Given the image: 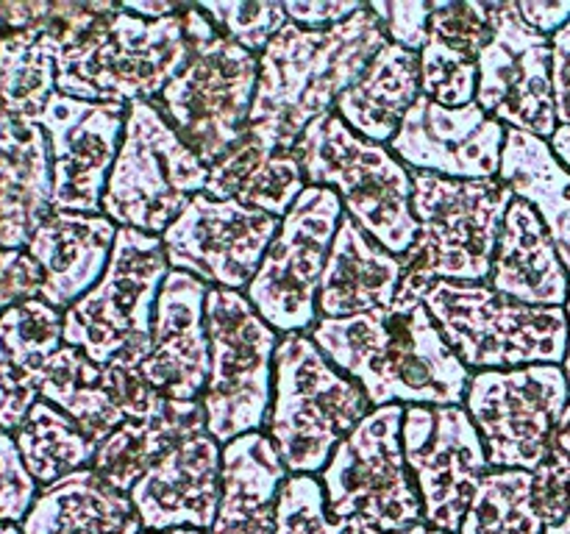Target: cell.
Returning a JSON list of instances; mask_svg holds the SVG:
<instances>
[{"mask_svg": "<svg viewBox=\"0 0 570 534\" xmlns=\"http://www.w3.org/2000/svg\"><path fill=\"white\" fill-rule=\"evenodd\" d=\"M56 92L92 103L156 100L200 44L217 37L195 3L161 20H142L111 0L53 3Z\"/></svg>", "mask_w": 570, "mask_h": 534, "instance_id": "1", "label": "cell"}, {"mask_svg": "<svg viewBox=\"0 0 570 534\" xmlns=\"http://www.w3.org/2000/svg\"><path fill=\"white\" fill-rule=\"evenodd\" d=\"M309 337L373 406H451L471 387L473 373L415 295L399 293L390 309L367 315L317 317Z\"/></svg>", "mask_w": 570, "mask_h": 534, "instance_id": "2", "label": "cell"}, {"mask_svg": "<svg viewBox=\"0 0 570 534\" xmlns=\"http://www.w3.org/2000/svg\"><path fill=\"white\" fill-rule=\"evenodd\" d=\"M387 31L371 9L343 26L306 31L287 22L259 56V87L248 131L271 150H295L306 128L332 115L387 44Z\"/></svg>", "mask_w": 570, "mask_h": 534, "instance_id": "3", "label": "cell"}, {"mask_svg": "<svg viewBox=\"0 0 570 534\" xmlns=\"http://www.w3.org/2000/svg\"><path fill=\"white\" fill-rule=\"evenodd\" d=\"M512 200L515 195L501 178H445L412 170L417 239L401 256L399 293L423 300L434 281H488Z\"/></svg>", "mask_w": 570, "mask_h": 534, "instance_id": "4", "label": "cell"}, {"mask_svg": "<svg viewBox=\"0 0 570 534\" xmlns=\"http://www.w3.org/2000/svg\"><path fill=\"white\" fill-rule=\"evenodd\" d=\"M365 389L326 359L309 334H284L273 359L265 434L289 476H317L337 445L371 415Z\"/></svg>", "mask_w": 570, "mask_h": 534, "instance_id": "5", "label": "cell"}, {"mask_svg": "<svg viewBox=\"0 0 570 534\" xmlns=\"http://www.w3.org/2000/svg\"><path fill=\"white\" fill-rule=\"evenodd\" d=\"M295 156L309 187L337 192L345 215L390 254H410L417 239L412 170L390 145L360 137L332 111L306 128Z\"/></svg>", "mask_w": 570, "mask_h": 534, "instance_id": "6", "label": "cell"}, {"mask_svg": "<svg viewBox=\"0 0 570 534\" xmlns=\"http://www.w3.org/2000/svg\"><path fill=\"white\" fill-rule=\"evenodd\" d=\"M423 304L468 370H515L566 362L570 328L560 306L521 304L488 281H434Z\"/></svg>", "mask_w": 570, "mask_h": 534, "instance_id": "7", "label": "cell"}, {"mask_svg": "<svg viewBox=\"0 0 570 534\" xmlns=\"http://www.w3.org/2000/svg\"><path fill=\"white\" fill-rule=\"evenodd\" d=\"M170 276L161 237L117 228L115 250L100 281L65 312V345L95 365L139 367L154 345V315Z\"/></svg>", "mask_w": 570, "mask_h": 534, "instance_id": "8", "label": "cell"}, {"mask_svg": "<svg viewBox=\"0 0 570 534\" xmlns=\"http://www.w3.org/2000/svg\"><path fill=\"white\" fill-rule=\"evenodd\" d=\"M209 167L150 100L128 106L126 134L104 195V215L120 228L161 237L206 189Z\"/></svg>", "mask_w": 570, "mask_h": 534, "instance_id": "9", "label": "cell"}, {"mask_svg": "<svg viewBox=\"0 0 570 534\" xmlns=\"http://www.w3.org/2000/svg\"><path fill=\"white\" fill-rule=\"evenodd\" d=\"M206 334L212 348V376L200 398L206 428L220 445L262 432L273 400V359L278 332H273L245 293L209 287Z\"/></svg>", "mask_w": 570, "mask_h": 534, "instance_id": "10", "label": "cell"}, {"mask_svg": "<svg viewBox=\"0 0 570 534\" xmlns=\"http://www.w3.org/2000/svg\"><path fill=\"white\" fill-rule=\"evenodd\" d=\"M404 409L401 404L373 406L337 445L321 473L332 521H360L384 534L426 523L401 443Z\"/></svg>", "mask_w": 570, "mask_h": 534, "instance_id": "11", "label": "cell"}, {"mask_svg": "<svg viewBox=\"0 0 570 534\" xmlns=\"http://www.w3.org/2000/svg\"><path fill=\"white\" fill-rule=\"evenodd\" d=\"M256 87L259 56L217 33L195 50L187 67L150 103L212 167L248 131Z\"/></svg>", "mask_w": 570, "mask_h": 534, "instance_id": "12", "label": "cell"}, {"mask_svg": "<svg viewBox=\"0 0 570 534\" xmlns=\"http://www.w3.org/2000/svg\"><path fill=\"white\" fill-rule=\"evenodd\" d=\"M345 209L337 192L306 187L282 217L276 237L245 289L262 320L284 334H309L317 323V293Z\"/></svg>", "mask_w": 570, "mask_h": 534, "instance_id": "13", "label": "cell"}, {"mask_svg": "<svg viewBox=\"0 0 570 534\" xmlns=\"http://www.w3.org/2000/svg\"><path fill=\"white\" fill-rule=\"evenodd\" d=\"M568 400L562 365H529L473 373L465 409L493 471L534 473L549 459Z\"/></svg>", "mask_w": 570, "mask_h": 534, "instance_id": "14", "label": "cell"}, {"mask_svg": "<svg viewBox=\"0 0 570 534\" xmlns=\"http://www.w3.org/2000/svg\"><path fill=\"white\" fill-rule=\"evenodd\" d=\"M401 443L421 495L423 521L460 534L479 484L493 471L465 404L406 406Z\"/></svg>", "mask_w": 570, "mask_h": 534, "instance_id": "15", "label": "cell"}, {"mask_svg": "<svg viewBox=\"0 0 570 534\" xmlns=\"http://www.w3.org/2000/svg\"><path fill=\"white\" fill-rule=\"evenodd\" d=\"M493 37L479 59L476 103L515 131L551 139L557 131L551 37L534 31L518 0H490Z\"/></svg>", "mask_w": 570, "mask_h": 534, "instance_id": "16", "label": "cell"}, {"mask_svg": "<svg viewBox=\"0 0 570 534\" xmlns=\"http://www.w3.org/2000/svg\"><path fill=\"white\" fill-rule=\"evenodd\" d=\"M278 226L282 217L200 192L161 234V245L170 270L189 273L209 287L245 293Z\"/></svg>", "mask_w": 570, "mask_h": 534, "instance_id": "17", "label": "cell"}, {"mask_svg": "<svg viewBox=\"0 0 570 534\" xmlns=\"http://www.w3.org/2000/svg\"><path fill=\"white\" fill-rule=\"evenodd\" d=\"M128 106L53 92L39 115L53 165V211L104 215V195L126 134Z\"/></svg>", "mask_w": 570, "mask_h": 534, "instance_id": "18", "label": "cell"}, {"mask_svg": "<svg viewBox=\"0 0 570 534\" xmlns=\"http://www.w3.org/2000/svg\"><path fill=\"white\" fill-rule=\"evenodd\" d=\"M507 126L479 103L449 109L421 95L401 122L390 150L410 170L445 178H499Z\"/></svg>", "mask_w": 570, "mask_h": 534, "instance_id": "19", "label": "cell"}, {"mask_svg": "<svg viewBox=\"0 0 570 534\" xmlns=\"http://www.w3.org/2000/svg\"><path fill=\"white\" fill-rule=\"evenodd\" d=\"M42 400L65 412L98 448L126 421L156 415L170 398L156 393L131 365H95L83 350L61 345L50 359Z\"/></svg>", "mask_w": 570, "mask_h": 534, "instance_id": "20", "label": "cell"}, {"mask_svg": "<svg viewBox=\"0 0 570 534\" xmlns=\"http://www.w3.org/2000/svg\"><path fill=\"white\" fill-rule=\"evenodd\" d=\"M223 445L209 428H195L178 439L131 487L142 532L198 528L212 532L220 510Z\"/></svg>", "mask_w": 570, "mask_h": 534, "instance_id": "21", "label": "cell"}, {"mask_svg": "<svg viewBox=\"0 0 570 534\" xmlns=\"http://www.w3.org/2000/svg\"><path fill=\"white\" fill-rule=\"evenodd\" d=\"M206 295L209 284L181 270H170L161 284L154 315V345L139 373L156 393L170 400H200L209 384Z\"/></svg>", "mask_w": 570, "mask_h": 534, "instance_id": "22", "label": "cell"}, {"mask_svg": "<svg viewBox=\"0 0 570 534\" xmlns=\"http://www.w3.org/2000/svg\"><path fill=\"white\" fill-rule=\"evenodd\" d=\"M117 228L106 215L50 211L26 248L42 273L39 298L61 315L83 298L109 267Z\"/></svg>", "mask_w": 570, "mask_h": 534, "instance_id": "23", "label": "cell"}, {"mask_svg": "<svg viewBox=\"0 0 570 534\" xmlns=\"http://www.w3.org/2000/svg\"><path fill=\"white\" fill-rule=\"evenodd\" d=\"M493 37L490 3L432 0V22L421 59V92L434 103L462 109L476 103L479 59Z\"/></svg>", "mask_w": 570, "mask_h": 534, "instance_id": "24", "label": "cell"}, {"mask_svg": "<svg viewBox=\"0 0 570 534\" xmlns=\"http://www.w3.org/2000/svg\"><path fill=\"white\" fill-rule=\"evenodd\" d=\"M53 211V165L37 120L0 111V248L26 250Z\"/></svg>", "mask_w": 570, "mask_h": 534, "instance_id": "25", "label": "cell"}, {"mask_svg": "<svg viewBox=\"0 0 570 534\" xmlns=\"http://www.w3.org/2000/svg\"><path fill=\"white\" fill-rule=\"evenodd\" d=\"M65 345V315L42 298L0 315V428L14 434L42 398L50 359Z\"/></svg>", "mask_w": 570, "mask_h": 534, "instance_id": "26", "label": "cell"}, {"mask_svg": "<svg viewBox=\"0 0 570 534\" xmlns=\"http://www.w3.org/2000/svg\"><path fill=\"white\" fill-rule=\"evenodd\" d=\"M404 278V261L379 245L348 215L340 220L317 293V317H354L390 309Z\"/></svg>", "mask_w": 570, "mask_h": 534, "instance_id": "27", "label": "cell"}, {"mask_svg": "<svg viewBox=\"0 0 570 534\" xmlns=\"http://www.w3.org/2000/svg\"><path fill=\"white\" fill-rule=\"evenodd\" d=\"M287 476L265 432L223 445L220 510L209 534H276V504Z\"/></svg>", "mask_w": 570, "mask_h": 534, "instance_id": "28", "label": "cell"}, {"mask_svg": "<svg viewBox=\"0 0 570 534\" xmlns=\"http://www.w3.org/2000/svg\"><path fill=\"white\" fill-rule=\"evenodd\" d=\"M488 284L507 298L529 306L566 309L568 304L570 273L538 211L518 198L507 211Z\"/></svg>", "mask_w": 570, "mask_h": 534, "instance_id": "29", "label": "cell"}, {"mask_svg": "<svg viewBox=\"0 0 570 534\" xmlns=\"http://www.w3.org/2000/svg\"><path fill=\"white\" fill-rule=\"evenodd\" d=\"M22 534H142L131 495L120 493L92 467L39 490Z\"/></svg>", "mask_w": 570, "mask_h": 534, "instance_id": "30", "label": "cell"}, {"mask_svg": "<svg viewBox=\"0 0 570 534\" xmlns=\"http://www.w3.org/2000/svg\"><path fill=\"white\" fill-rule=\"evenodd\" d=\"M421 95L417 53L387 42L367 65L360 81L340 95L334 115L360 137L390 145Z\"/></svg>", "mask_w": 570, "mask_h": 534, "instance_id": "31", "label": "cell"}, {"mask_svg": "<svg viewBox=\"0 0 570 534\" xmlns=\"http://www.w3.org/2000/svg\"><path fill=\"white\" fill-rule=\"evenodd\" d=\"M306 187L309 184L295 150H271L245 131V137L209 167L204 195L284 217Z\"/></svg>", "mask_w": 570, "mask_h": 534, "instance_id": "32", "label": "cell"}, {"mask_svg": "<svg viewBox=\"0 0 570 534\" xmlns=\"http://www.w3.org/2000/svg\"><path fill=\"white\" fill-rule=\"evenodd\" d=\"M499 178L518 200L538 211L570 273V170L557 159L549 139L507 128Z\"/></svg>", "mask_w": 570, "mask_h": 534, "instance_id": "33", "label": "cell"}, {"mask_svg": "<svg viewBox=\"0 0 570 534\" xmlns=\"http://www.w3.org/2000/svg\"><path fill=\"white\" fill-rule=\"evenodd\" d=\"M206 426L200 400H167L156 415L126 421L95 451L92 471L120 493H131L134 484L195 428Z\"/></svg>", "mask_w": 570, "mask_h": 534, "instance_id": "34", "label": "cell"}, {"mask_svg": "<svg viewBox=\"0 0 570 534\" xmlns=\"http://www.w3.org/2000/svg\"><path fill=\"white\" fill-rule=\"evenodd\" d=\"M56 53L59 39L50 20L28 31L0 33V111L39 120L56 92Z\"/></svg>", "mask_w": 570, "mask_h": 534, "instance_id": "35", "label": "cell"}, {"mask_svg": "<svg viewBox=\"0 0 570 534\" xmlns=\"http://www.w3.org/2000/svg\"><path fill=\"white\" fill-rule=\"evenodd\" d=\"M22 465L31 473L39 490L61 482L70 473L92 467L95 445L87 434L53 404L39 398L22 426L14 432Z\"/></svg>", "mask_w": 570, "mask_h": 534, "instance_id": "36", "label": "cell"}, {"mask_svg": "<svg viewBox=\"0 0 570 534\" xmlns=\"http://www.w3.org/2000/svg\"><path fill=\"white\" fill-rule=\"evenodd\" d=\"M460 534H543L534 473L490 471L468 506Z\"/></svg>", "mask_w": 570, "mask_h": 534, "instance_id": "37", "label": "cell"}, {"mask_svg": "<svg viewBox=\"0 0 570 534\" xmlns=\"http://www.w3.org/2000/svg\"><path fill=\"white\" fill-rule=\"evenodd\" d=\"M220 37L262 56L278 31L287 26V11L278 0H204L195 3Z\"/></svg>", "mask_w": 570, "mask_h": 534, "instance_id": "38", "label": "cell"}, {"mask_svg": "<svg viewBox=\"0 0 570 534\" xmlns=\"http://www.w3.org/2000/svg\"><path fill=\"white\" fill-rule=\"evenodd\" d=\"M276 534H343L326 510L317 476H287L276 504Z\"/></svg>", "mask_w": 570, "mask_h": 534, "instance_id": "39", "label": "cell"}, {"mask_svg": "<svg viewBox=\"0 0 570 534\" xmlns=\"http://www.w3.org/2000/svg\"><path fill=\"white\" fill-rule=\"evenodd\" d=\"M39 495V484L22 465L20 448L11 432L0 428V523L20 526Z\"/></svg>", "mask_w": 570, "mask_h": 534, "instance_id": "40", "label": "cell"}, {"mask_svg": "<svg viewBox=\"0 0 570 534\" xmlns=\"http://www.w3.org/2000/svg\"><path fill=\"white\" fill-rule=\"evenodd\" d=\"M534 506L543 534H570V462L549 454L534 471Z\"/></svg>", "mask_w": 570, "mask_h": 534, "instance_id": "41", "label": "cell"}, {"mask_svg": "<svg viewBox=\"0 0 570 534\" xmlns=\"http://www.w3.org/2000/svg\"><path fill=\"white\" fill-rule=\"evenodd\" d=\"M367 9L382 20L390 42L421 53L429 39L432 0H371Z\"/></svg>", "mask_w": 570, "mask_h": 534, "instance_id": "42", "label": "cell"}, {"mask_svg": "<svg viewBox=\"0 0 570 534\" xmlns=\"http://www.w3.org/2000/svg\"><path fill=\"white\" fill-rule=\"evenodd\" d=\"M42 273L28 250L0 248V315L26 300L39 298Z\"/></svg>", "mask_w": 570, "mask_h": 534, "instance_id": "43", "label": "cell"}, {"mask_svg": "<svg viewBox=\"0 0 570 534\" xmlns=\"http://www.w3.org/2000/svg\"><path fill=\"white\" fill-rule=\"evenodd\" d=\"M367 3L362 0H284L287 20L306 31H328L360 14Z\"/></svg>", "mask_w": 570, "mask_h": 534, "instance_id": "44", "label": "cell"}, {"mask_svg": "<svg viewBox=\"0 0 570 534\" xmlns=\"http://www.w3.org/2000/svg\"><path fill=\"white\" fill-rule=\"evenodd\" d=\"M551 76H554L557 122L570 126V22L551 37Z\"/></svg>", "mask_w": 570, "mask_h": 534, "instance_id": "45", "label": "cell"}, {"mask_svg": "<svg viewBox=\"0 0 570 534\" xmlns=\"http://www.w3.org/2000/svg\"><path fill=\"white\" fill-rule=\"evenodd\" d=\"M53 14L50 0H0V33L39 28Z\"/></svg>", "mask_w": 570, "mask_h": 534, "instance_id": "46", "label": "cell"}, {"mask_svg": "<svg viewBox=\"0 0 570 534\" xmlns=\"http://www.w3.org/2000/svg\"><path fill=\"white\" fill-rule=\"evenodd\" d=\"M518 11L546 37H554L570 22V0H518Z\"/></svg>", "mask_w": 570, "mask_h": 534, "instance_id": "47", "label": "cell"}, {"mask_svg": "<svg viewBox=\"0 0 570 534\" xmlns=\"http://www.w3.org/2000/svg\"><path fill=\"white\" fill-rule=\"evenodd\" d=\"M120 6L131 14L142 17V20H161V17H170L181 9V3H170V0H126Z\"/></svg>", "mask_w": 570, "mask_h": 534, "instance_id": "48", "label": "cell"}, {"mask_svg": "<svg viewBox=\"0 0 570 534\" xmlns=\"http://www.w3.org/2000/svg\"><path fill=\"white\" fill-rule=\"evenodd\" d=\"M551 454L562 456V459L570 462V400L560 417V426H557L554 439H551Z\"/></svg>", "mask_w": 570, "mask_h": 534, "instance_id": "49", "label": "cell"}, {"mask_svg": "<svg viewBox=\"0 0 570 534\" xmlns=\"http://www.w3.org/2000/svg\"><path fill=\"white\" fill-rule=\"evenodd\" d=\"M549 145L557 154V159H560L570 170V126H557L554 137L549 139Z\"/></svg>", "mask_w": 570, "mask_h": 534, "instance_id": "50", "label": "cell"}, {"mask_svg": "<svg viewBox=\"0 0 570 534\" xmlns=\"http://www.w3.org/2000/svg\"><path fill=\"white\" fill-rule=\"evenodd\" d=\"M395 534H449V532H440V528L429 526V523H417V526L406 528V532H395Z\"/></svg>", "mask_w": 570, "mask_h": 534, "instance_id": "51", "label": "cell"}, {"mask_svg": "<svg viewBox=\"0 0 570 534\" xmlns=\"http://www.w3.org/2000/svg\"><path fill=\"white\" fill-rule=\"evenodd\" d=\"M566 315H568V328H570V293H568ZM562 370H566V378H568V389H570V337H568V354H566V362H562Z\"/></svg>", "mask_w": 570, "mask_h": 534, "instance_id": "52", "label": "cell"}, {"mask_svg": "<svg viewBox=\"0 0 570 534\" xmlns=\"http://www.w3.org/2000/svg\"><path fill=\"white\" fill-rule=\"evenodd\" d=\"M142 534H206L198 528H173V532H142Z\"/></svg>", "mask_w": 570, "mask_h": 534, "instance_id": "53", "label": "cell"}, {"mask_svg": "<svg viewBox=\"0 0 570 534\" xmlns=\"http://www.w3.org/2000/svg\"><path fill=\"white\" fill-rule=\"evenodd\" d=\"M0 534H22L20 526H14V523H0Z\"/></svg>", "mask_w": 570, "mask_h": 534, "instance_id": "54", "label": "cell"}]
</instances>
